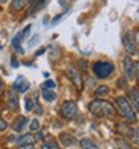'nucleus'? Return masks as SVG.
<instances>
[{
    "mask_svg": "<svg viewBox=\"0 0 139 149\" xmlns=\"http://www.w3.org/2000/svg\"><path fill=\"white\" fill-rule=\"evenodd\" d=\"M88 110L91 113L97 116H103V118H112L115 116V107H114L109 102L102 100V98H96V100L90 102L88 104Z\"/></svg>",
    "mask_w": 139,
    "mask_h": 149,
    "instance_id": "nucleus-1",
    "label": "nucleus"
},
{
    "mask_svg": "<svg viewBox=\"0 0 139 149\" xmlns=\"http://www.w3.org/2000/svg\"><path fill=\"white\" fill-rule=\"evenodd\" d=\"M117 106H118V109H120L121 113L127 118V121H130V122H136V121H138L135 110H133V107L130 106L129 100H127L126 97H118V98H117Z\"/></svg>",
    "mask_w": 139,
    "mask_h": 149,
    "instance_id": "nucleus-2",
    "label": "nucleus"
},
{
    "mask_svg": "<svg viewBox=\"0 0 139 149\" xmlns=\"http://www.w3.org/2000/svg\"><path fill=\"white\" fill-rule=\"evenodd\" d=\"M93 70L97 74V78L105 79V78H108V76L112 74L114 66L111 63H108V61H96V63L93 64Z\"/></svg>",
    "mask_w": 139,
    "mask_h": 149,
    "instance_id": "nucleus-3",
    "label": "nucleus"
},
{
    "mask_svg": "<svg viewBox=\"0 0 139 149\" xmlns=\"http://www.w3.org/2000/svg\"><path fill=\"white\" fill-rule=\"evenodd\" d=\"M61 112V116L66 118V119H73L75 116H77V112H78V107L77 104H75L73 102H65L60 109Z\"/></svg>",
    "mask_w": 139,
    "mask_h": 149,
    "instance_id": "nucleus-4",
    "label": "nucleus"
},
{
    "mask_svg": "<svg viewBox=\"0 0 139 149\" xmlns=\"http://www.w3.org/2000/svg\"><path fill=\"white\" fill-rule=\"evenodd\" d=\"M30 29H32V26H27V27H24L15 37H14V39H12V46H14L15 49H17V51L18 52H22V49L20 48V43L22 42V39H24V37H26L27 34H29V31H30Z\"/></svg>",
    "mask_w": 139,
    "mask_h": 149,
    "instance_id": "nucleus-5",
    "label": "nucleus"
},
{
    "mask_svg": "<svg viewBox=\"0 0 139 149\" xmlns=\"http://www.w3.org/2000/svg\"><path fill=\"white\" fill-rule=\"evenodd\" d=\"M67 76L75 84V86H78V88H81V86H82V78H81V73H79L78 69H75L73 66H70L67 69Z\"/></svg>",
    "mask_w": 139,
    "mask_h": 149,
    "instance_id": "nucleus-6",
    "label": "nucleus"
},
{
    "mask_svg": "<svg viewBox=\"0 0 139 149\" xmlns=\"http://www.w3.org/2000/svg\"><path fill=\"white\" fill-rule=\"evenodd\" d=\"M123 43H124V48H126V51H127L129 54H133V52H136V43H135V40H133V36L130 34V33H126L124 36H123Z\"/></svg>",
    "mask_w": 139,
    "mask_h": 149,
    "instance_id": "nucleus-7",
    "label": "nucleus"
},
{
    "mask_svg": "<svg viewBox=\"0 0 139 149\" xmlns=\"http://www.w3.org/2000/svg\"><path fill=\"white\" fill-rule=\"evenodd\" d=\"M29 88H30V84L24 79L22 76H20V78L14 82V90L18 91V93H26Z\"/></svg>",
    "mask_w": 139,
    "mask_h": 149,
    "instance_id": "nucleus-8",
    "label": "nucleus"
},
{
    "mask_svg": "<svg viewBox=\"0 0 139 149\" xmlns=\"http://www.w3.org/2000/svg\"><path fill=\"white\" fill-rule=\"evenodd\" d=\"M123 64H124V72H126V74H127L130 79L135 78V64H133L132 58H130V57H126L124 61H123Z\"/></svg>",
    "mask_w": 139,
    "mask_h": 149,
    "instance_id": "nucleus-9",
    "label": "nucleus"
},
{
    "mask_svg": "<svg viewBox=\"0 0 139 149\" xmlns=\"http://www.w3.org/2000/svg\"><path fill=\"white\" fill-rule=\"evenodd\" d=\"M8 104L12 110H17L18 109V104H20V98H18V94L15 91H8Z\"/></svg>",
    "mask_w": 139,
    "mask_h": 149,
    "instance_id": "nucleus-10",
    "label": "nucleus"
},
{
    "mask_svg": "<svg viewBox=\"0 0 139 149\" xmlns=\"http://www.w3.org/2000/svg\"><path fill=\"white\" fill-rule=\"evenodd\" d=\"M129 103L133 107V110L139 112V91H136V90L129 91Z\"/></svg>",
    "mask_w": 139,
    "mask_h": 149,
    "instance_id": "nucleus-11",
    "label": "nucleus"
},
{
    "mask_svg": "<svg viewBox=\"0 0 139 149\" xmlns=\"http://www.w3.org/2000/svg\"><path fill=\"white\" fill-rule=\"evenodd\" d=\"M27 121H29V119H27L26 116H20V118H17V119L14 121V124H12V128H14V131L21 133L24 128H26Z\"/></svg>",
    "mask_w": 139,
    "mask_h": 149,
    "instance_id": "nucleus-12",
    "label": "nucleus"
},
{
    "mask_svg": "<svg viewBox=\"0 0 139 149\" xmlns=\"http://www.w3.org/2000/svg\"><path fill=\"white\" fill-rule=\"evenodd\" d=\"M60 140H61L63 146H73L75 143H77V139H75L73 136H70V134H66V133L60 134Z\"/></svg>",
    "mask_w": 139,
    "mask_h": 149,
    "instance_id": "nucleus-13",
    "label": "nucleus"
},
{
    "mask_svg": "<svg viewBox=\"0 0 139 149\" xmlns=\"http://www.w3.org/2000/svg\"><path fill=\"white\" fill-rule=\"evenodd\" d=\"M33 142H34V136L33 134H24L17 140V143L20 146H22V145H33Z\"/></svg>",
    "mask_w": 139,
    "mask_h": 149,
    "instance_id": "nucleus-14",
    "label": "nucleus"
},
{
    "mask_svg": "<svg viewBox=\"0 0 139 149\" xmlns=\"http://www.w3.org/2000/svg\"><path fill=\"white\" fill-rule=\"evenodd\" d=\"M29 2H30V0H12L11 9H12V10H21Z\"/></svg>",
    "mask_w": 139,
    "mask_h": 149,
    "instance_id": "nucleus-15",
    "label": "nucleus"
},
{
    "mask_svg": "<svg viewBox=\"0 0 139 149\" xmlns=\"http://www.w3.org/2000/svg\"><path fill=\"white\" fill-rule=\"evenodd\" d=\"M117 133H120V134H123V136H127V137H130V136H132V130L127 127V124H124V122L118 124Z\"/></svg>",
    "mask_w": 139,
    "mask_h": 149,
    "instance_id": "nucleus-16",
    "label": "nucleus"
},
{
    "mask_svg": "<svg viewBox=\"0 0 139 149\" xmlns=\"http://www.w3.org/2000/svg\"><path fill=\"white\" fill-rule=\"evenodd\" d=\"M42 97L45 98L46 102H54L55 98H57V94L53 91V90H42Z\"/></svg>",
    "mask_w": 139,
    "mask_h": 149,
    "instance_id": "nucleus-17",
    "label": "nucleus"
},
{
    "mask_svg": "<svg viewBox=\"0 0 139 149\" xmlns=\"http://www.w3.org/2000/svg\"><path fill=\"white\" fill-rule=\"evenodd\" d=\"M81 148L82 149H100L93 140H90V139H84V140H81Z\"/></svg>",
    "mask_w": 139,
    "mask_h": 149,
    "instance_id": "nucleus-18",
    "label": "nucleus"
},
{
    "mask_svg": "<svg viewBox=\"0 0 139 149\" xmlns=\"http://www.w3.org/2000/svg\"><path fill=\"white\" fill-rule=\"evenodd\" d=\"M42 149H61V148H60V145H58L55 140L49 139V140H46V142L42 145Z\"/></svg>",
    "mask_w": 139,
    "mask_h": 149,
    "instance_id": "nucleus-19",
    "label": "nucleus"
},
{
    "mask_svg": "<svg viewBox=\"0 0 139 149\" xmlns=\"http://www.w3.org/2000/svg\"><path fill=\"white\" fill-rule=\"evenodd\" d=\"M115 145H117L118 149H133L132 145H130L127 140H123V139H118V140L115 142Z\"/></svg>",
    "mask_w": 139,
    "mask_h": 149,
    "instance_id": "nucleus-20",
    "label": "nucleus"
},
{
    "mask_svg": "<svg viewBox=\"0 0 139 149\" xmlns=\"http://www.w3.org/2000/svg\"><path fill=\"white\" fill-rule=\"evenodd\" d=\"M109 94V88L108 86H99V88L96 90V95L97 97H105Z\"/></svg>",
    "mask_w": 139,
    "mask_h": 149,
    "instance_id": "nucleus-21",
    "label": "nucleus"
},
{
    "mask_svg": "<svg viewBox=\"0 0 139 149\" xmlns=\"http://www.w3.org/2000/svg\"><path fill=\"white\" fill-rule=\"evenodd\" d=\"M130 139L139 146V127H136V128H133L132 130V136H130Z\"/></svg>",
    "mask_w": 139,
    "mask_h": 149,
    "instance_id": "nucleus-22",
    "label": "nucleus"
},
{
    "mask_svg": "<svg viewBox=\"0 0 139 149\" xmlns=\"http://www.w3.org/2000/svg\"><path fill=\"white\" fill-rule=\"evenodd\" d=\"M45 3V0H33V3H32V10H37V9H41Z\"/></svg>",
    "mask_w": 139,
    "mask_h": 149,
    "instance_id": "nucleus-23",
    "label": "nucleus"
},
{
    "mask_svg": "<svg viewBox=\"0 0 139 149\" xmlns=\"http://www.w3.org/2000/svg\"><path fill=\"white\" fill-rule=\"evenodd\" d=\"M39 121H37V119H33L32 122H30V125H29V128H30V131H39Z\"/></svg>",
    "mask_w": 139,
    "mask_h": 149,
    "instance_id": "nucleus-24",
    "label": "nucleus"
},
{
    "mask_svg": "<svg viewBox=\"0 0 139 149\" xmlns=\"http://www.w3.org/2000/svg\"><path fill=\"white\" fill-rule=\"evenodd\" d=\"M33 107H34L33 100H32L30 97H27V98H26V110H27V112H32V110H33Z\"/></svg>",
    "mask_w": 139,
    "mask_h": 149,
    "instance_id": "nucleus-25",
    "label": "nucleus"
},
{
    "mask_svg": "<svg viewBox=\"0 0 139 149\" xmlns=\"http://www.w3.org/2000/svg\"><path fill=\"white\" fill-rule=\"evenodd\" d=\"M44 88L45 90H51V88H55V82L54 81H46L44 84Z\"/></svg>",
    "mask_w": 139,
    "mask_h": 149,
    "instance_id": "nucleus-26",
    "label": "nucleus"
},
{
    "mask_svg": "<svg viewBox=\"0 0 139 149\" xmlns=\"http://www.w3.org/2000/svg\"><path fill=\"white\" fill-rule=\"evenodd\" d=\"M6 128H8V122L3 121V119H0V131H3V130H6Z\"/></svg>",
    "mask_w": 139,
    "mask_h": 149,
    "instance_id": "nucleus-27",
    "label": "nucleus"
},
{
    "mask_svg": "<svg viewBox=\"0 0 139 149\" xmlns=\"http://www.w3.org/2000/svg\"><path fill=\"white\" fill-rule=\"evenodd\" d=\"M133 40H135L136 46H139V31H136V33H135V36H133Z\"/></svg>",
    "mask_w": 139,
    "mask_h": 149,
    "instance_id": "nucleus-28",
    "label": "nucleus"
},
{
    "mask_svg": "<svg viewBox=\"0 0 139 149\" xmlns=\"http://www.w3.org/2000/svg\"><path fill=\"white\" fill-rule=\"evenodd\" d=\"M135 76L138 78V81H139V63H136L135 64Z\"/></svg>",
    "mask_w": 139,
    "mask_h": 149,
    "instance_id": "nucleus-29",
    "label": "nucleus"
},
{
    "mask_svg": "<svg viewBox=\"0 0 139 149\" xmlns=\"http://www.w3.org/2000/svg\"><path fill=\"white\" fill-rule=\"evenodd\" d=\"M20 149H34V148H33V145H22V146H20Z\"/></svg>",
    "mask_w": 139,
    "mask_h": 149,
    "instance_id": "nucleus-30",
    "label": "nucleus"
},
{
    "mask_svg": "<svg viewBox=\"0 0 139 149\" xmlns=\"http://www.w3.org/2000/svg\"><path fill=\"white\" fill-rule=\"evenodd\" d=\"M12 66H14V67H17V66H18V61H17V58H15V57H12Z\"/></svg>",
    "mask_w": 139,
    "mask_h": 149,
    "instance_id": "nucleus-31",
    "label": "nucleus"
},
{
    "mask_svg": "<svg viewBox=\"0 0 139 149\" xmlns=\"http://www.w3.org/2000/svg\"><path fill=\"white\" fill-rule=\"evenodd\" d=\"M8 2V0H0V3H6Z\"/></svg>",
    "mask_w": 139,
    "mask_h": 149,
    "instance_id": "nucleus-32",
    "label": "nucleus"
},
{
    "mask_svg": "<svg viewBox=\"0 0 139 149\" xmlns=\"http://www.w3.org/2000/svg\"><path fill=\"white\" fill-rule=\"evenodd\" d=\"M0 91H2V79H0Z\"/></svg>",
    "mask_w": 139,
    "mask_h": 149,
    "instance_id": "nucleus-33",
    "label": "nucleus"
},
{
    "mask_svg": "<svg viewBox=\"0 0 139 149\" xmlns=\"http://www.w3.org/2000/svg\"><path fill=\"white\" fill-rule=\"evenodd\" d=\"M67 2H75V0H67Z\"/></svg>",
    "mask_w": 139,
    "mask_h": 149,
    "instance_id": "nucleus-34",
    "label": "nucleus"
}]
</instances>
